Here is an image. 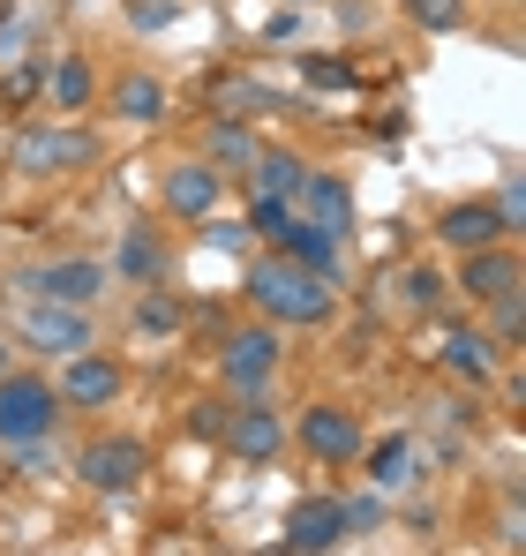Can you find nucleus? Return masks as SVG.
<instances>
[{"label":"nucleus","mask_w":526,"mask_h":556,"mask_svg":"<svg viewBox=\"0 0 526 556\" xmlns=\"http://www.w3.org/2000/svg\"><path fill=\"white\" fill-rule=\"evenodd\" d=\"M249 301L263 308V324H293V331H316V324H331V308H339V293H331V278L301 271V264H286V256H263L249 264Z\"/></svg>","instance_id":"obj_1"},{"label":"nucleus","mask_w":526,"mask_h":556,"mask_svg":"<svg viewBox=\"0 0 526 556\" xmlns=\"http://www.w3.org/2000/svg\"><path fill=\"white\" fill-rule=\"evenodd\" d=\"M53 421H61V391H53L46 376H15V369L0 376V444H8V452L53 437Z\"/></svg>","instance_id":"obj_2"},{"label":"nucleus","mask_w":526,"mask_h":556,"mask_svg":"<svg viewBox=\"0 0 526 556\" xmlns=\"http://www.w3.org/2000/svg\"><path fill=\"white\" fill-rule=\"evenodd\" d=\"M218 376H226V391L249 406L271 391V376H278V324H249V331H234L226 346H218Z\"/></svg>","instance_id":"obj_3"},{"label":"nucleus","mask_w":526,"mask_h":556,"mask_svg":"<svg viewBox=\"0 0 526 556\" xmlns=\"http://www.w3.org/2000/svg\"><path fill=\"white\" fill-rule=\"evenodd\" d=\"M15 331H23V346H38V354H84L90 346V308H68V301H23Z\"/></svg>","instance_id":"obj_4"},{"label":"nucleus","mask_w":526,"mask_h":556,"mask_svg":"<svg viewBox=\"0 0 526 556\" xmlns=\"http://www.w3.org/2000/svg\"><path fill=\"white\" fill-rule=\"evenodd\" d=\"M76 473H84L90 489H105V496H128V489L151 473V452H143L136 437H98V444H84Z\"/></svg>","instance_id":"obj_5"},{"label":"nucleus","mask_w":526,"mask_h":556,"mask_svg":"<svg viewBox=\"0 0 526 556\" xmlns=\"http://www.w3.org/2000/svg\"><path fill=\"white\" fill-rule=\"evenodd\" d=\"M293 437H301L324 466H353L361 452H368V437H361V421H353L347 406H309V414L293 421Z\"/></svg>","instance_id":"obj_6"},{"label":"nucleus","mask_w":526,"mask_h":556,"mask_svg":"<svg viewBox=\"0 0 526 556\" xmlns=\"http://www.w3.org/2000/svg\"><path fill=\"white\" fill-rule=\"evenodd\" d=\"M105 264H90V256H61V264H38V271H23V286L38 293V301H68V308H90L98 293H105Z\"/></svg>","instance_id":"obj_7"},{"label":"nucleus","mask_w":526,"mask_h":556,"mask_svg":"<svg viewBox=\"0 0 526 556\" xmlns=\"http://www.w3.org/2000/svg\"><path fill=\"white\" fill-rule=\"evenodd\" d=\"M53 391H61V406H113V399H121V362L84 346V354L61 362V383H53Z\"/></svg>","instance_id":"obj_8"},{"label":"nucleus","mask_w":526,"mask_h":556,"mask_svg":"<svg viewBox=\"0 0 526 556\" xmlns=\"http://www.w3.org/2000/svg\"><path fill=\"white\" fill-rule=\"evenodd\" d=\"M293 218L324 226L331 241H347L353 233V188L339 181V174H316V166H309V181H301V195H293Z\"/></svg>","instance_id":"obj_9"},{"label":"nucleus","mask_w":526,"mask_h":556,"mask_svg":"<svg viewBox=\"0 0 526 556\" xmlns=\"http://www.w3.org/2000/svg\"><path fill=\"white\" fill-rule=\"evenodd\" d=\"M339 542H347V511H339L331 496H301V504L286 511V549L324 556V549H339Z\"/></svg>","instance_id":"obj_10"},{"label":"nucleus","mask_w":526,"mask_h":556,"mask_svg":"<svg viewBox=\"0 0 526 556\" xmlns=\"http://www.w3.org/2000/svg\"><path fill=\"white\" fill-rule=\"evenodd\" d=\"M459 293H466V301H504V293H519V256H512L504 241L466 249V264H459Z\"/></svg>","instance_id":"obj_11"},{"label":"nucleus","mask_w":526,"mask_h":556,"mask_svg":"<svg viewBox=\"0 0 526 556\" xmlns=\"http://www.w3.org/2000/svg\"><path fill=\"white\" fill-rule=\"evenodd\" d=\"M218 444H226L234 459H271V452L286 444V421H278L263 399H249V406H234V414H226V437H218Z\"/></svg>","instance_id":"obj_12"},{"label":"nucleus","mask_w":526,"mask_h":556,"mask_svg":"<svg viewBox=\"0 0 526 556\" xmlns=\"http://www.w3.org/2000/svg\"><path fill=\"white\" fill-rule=\"evenodd\" d=\"M218 195H226V181H218L211 159H196V166H174V174H166V211H174V218H211Z\"/></svg>","instance_id":"obj_13"},{"label":"nucleus","mask_w":526,"mask_h":556,"mask_svg":"<svg viewBox=\"0 0 526 556\" xmlns=\"http://www.w3.org/2000/svg\"><path fill=\"white\" fill-rule=\"evenodd\" d=\"M437 241L466 256V249H489V241H512V233H504L497 203H451V211L437 218Z\"/></svg>","instance_id":"obj_14"},{"label":"nucleus","mask_w":526,"mask_h":556,"mask_svg":"<svg viewBox=\"0 0 526 556\" xmlns=\"http://www.w3.org/2000/svg\"><path fill=\"white\" fill-rule=\"evenodd\" d=\"M278 256H286V264H301V271H316V278H339V241H331L324 226H309V218H286Z\"/></svg>","instance_id":"obj_15"},{"label":"nucleus","mask_w":526,"mask_h":556,"mask_svg":"<svg viewBox=\"0 0 526 556\" xmlns=\"http://www.w3.org/2000/svg\"><path fill=\"white\" fill-rule=\"evenodd\" d=\"M443 369L459 376V383H489L497 376V339L489 331H466V324L443 331Z\"/></svg>","instance_id":"obj_16"},{"label":"nucleus","mask_w":526,"mask_h":556,"mask_svg":"<svg viewBox=\"0 0 526 556\" xmlns=\"http://www.w3.org/2000/svg\"><path fill=\"white\" fill-rule=\"evenodd\" d=\"M113 121H136V128L166 121V84L159 76H121L113 84Z\"/></svg>","instance_id":"obj_17"},{"label":"nucleus","mask_w":526,"mask_h":556,"mask_svg":"<svg viewBox=\"0 0 526 556\" xmlns=\"http://www.w3.org/2000/svg\"><path fill=\"white\" fill-rule=\"evenodd\" d=\"M90 91H98V76H90L84 53H68V61H46V98H53L61 113H84Z\"/></svg>","instance_id":"obj_18"},{"label":"nucleus","mask_w":526,"mask_h":556,"mask_svg":"<svg viewBox=\"0 0 526 556\" xmlns=\"http://www.w3.org/2000/svg\"><path fill=\"white\" fill-rule=\"evenodd\" d=\"M301 181H309V166H301L293 151H256V159H249V188H256V195H286V203H293Z\"/></svg>","instance_id":"obj_19"},{"label":"nucleus","mask_w":526,"mask_h":556,"mask_svg":"<svg viewBox=\"0 0 526 556\" xmlns=\"http://www.w3.org/2000/svg\"><path fill=\"white\" fill-rule=\"evenodd\" d=\"M406 466H414V444H406V437H384V444L368 452V481H376V489H406Z\"/></svg>","instance_id":"obj_20"},{"label":"nucleus","mask_w":526,"mask_h":556,"mask_svg":"<svg viewBox=\"0 0 526 556\" xmlns=\"http://www.w3.org/2000/svg\"><path fill=\"white\" fill-rule=\"evenodd\" d=\"M249 159H256V136H249L241 121H218V128H211V166H234V174H249Z\"/></svg>","instance_id":"obj_21"},{"label":"nucleus","mask_w":526,"mask_h":556,"mask_svg":"<svg viewBox=\"0 0 526 556\" xmlns=\"http://www.w3.org/2000/svg\"><path fill=\"white\" fill-rule=\"evenodd\" d=\"M113 271H121V278H159V271H166V249H159L151 233H128V249H121Z\"/></svg>","instance_id":"obj_22"},{"label":"nucleus","mask_w":526,"mask_h":556,"mask_svg":"<svg viewBox=\"0 0 526 556\" xmlns=\"http://www.w3.org/2000/svg\"><path fill=\"white\" fill-rule=\"evenodd\" d=\"M399 8H406L422 30H459V23H466V0H399Z\"/></svg>","instance_id":"obj_23"},{"label":"nucleus","mask_w":526,"mask_h":556,"mask_svg":"<svg viewBox=\"0 0 526 556\" xmlns=\"http://www.w3.org/2000/svg\"><path fill=\"white\" fill-rule=\"evenodd\" d=\"M399 301H406L414 316H422V308H437V301H443V278L437 271H399Z\"/></svg>","instance_id":"obj_24"},{"label":"nucleus","mask_w":526,"mask_h":556,"mask_svg":"<svg viewBox=\"0 0 526 556\" xmlns=\"http://www.w3.org/2000/svg\"><path fill=\"white\" fill-rule=\"evenodd\" d=\"M136 324H143L151 339H166V331H180V301H174V293H151V301L136 308Z\"/></svg>","instance_id":"obj_25"},{"label":"nucleus","mask_w":526,"mask_h":556,"mask_svg":"<svg viewBox=\"0 0 526 556\" xmlns=\"http://www.w3.org/2000/svg\"><path fill=\"white\" fill-rule=\"evenodd\" d=\"M286 218H293V203H286V195H256V211H249V226H256L263 241H278V233H286Z\"/></svg>","instance_id":"obj_26"},{"label":"nucleus","mask_w":526,"mask_h":556,"mask_svg":"<svg viewBox=\"0 0 526 556\" xmlns=\"http://www.w3.org/2000/svg\"><path fill=\"white\" fill-rule=\"evenodd\" d=\"M226 414H234V406H218V399H203V406H188V437H203V444H218V437H226Z\"/></svg>","instance_id":"obj_27"},{"label":"nucleus","mask_w":526,"mask_h":556,"mask_svg":"<svg viewBox=\"0 0 526 556\" xmlns=\"http://www.w3.org/2000/svg\"><path fill=\"white\" fill-rule=\"evenodd\" d=\"M309 84L316 91H353V68L347 61H309Z\"/></svg>","instance_id":"obj_28"},{"label":"nucleus","mask_w":526,"mask_h":556,"mask_svg":"<svg viewBox=\"0 0 526 556\" xmlns=\"http://www.w3.org/2000/svg\"><path fill=\"white\" fill-rule=\"evenodd\" d=\"M38 84H46V68H30V61H23V68H8V76H0V91H8V105H23V98L38 91Z\"/></svg>","instance_id":"obj_29"},{"label":"nucleus","mask_w":526,"mask_h":556,"mask_svg":"<svg viewBox=\"0 0 526 556\" xmlns=\"http://www.w3.org/2000/svg\"><path fill=\"white\" fill-rule=\"evenodd\" d=\"M497 308V339H519V324H526V293H504V301H489Z\"/></svg>","instance_id":"obj_30"},{"label":"nucleus","mask_w":526,"mask_h":556,"mask_svg":"<svg viewBox=\"0 0 526 556\" xmlns=\"http://www.w3.org/2000/svg\"><path fill=\"white\" fill-rule=\"evenodd\" d=\"M174 15H180V0H136V23H143V30H166Z\"/></svg>","instance_id":"obj_31"},{"label":"nucleus","mask_w":526,"mask_h":556,"mask_svg":"<svg viewBox=\"0 0 526 556\" xmlns=\"http://www.w3.org/2000/svg\"><path fill=\"white\" fill-rule=\"evenodd\" d=\"M339 511H347V534H368V527L384 519V504H376V496H361V504H339Z\"/></svg>","instance_id":"obj_32"},{"label":"nucleus","mask_w":526,"mask_h":556,"mask_svg":"<svg viewBox=\"0 0 526 556\" xmlns=\"http://www.w3.org/2000/svg\"><path fill=\"white\" fill-rule=\"evenodd\" d=\"M497 218H504V233H512V226L526 218V188H519V181H512L504 195H497Z\"/></svg>","instance_id":"obj_33"},{"label":"nucleus","mask_w":526,"mask_h":556,"mask_svg":"<svg viewBox=\"0 0 526 556\" xmlns=\"http://www.w3.org/2000/svg\"><path fill=\"white\" fill-rule=\"evenodd\" d=\"M293 30H301V8H278V15H271V23H263V38H271V46H286V38H293Z\"/></svg>","instance_id":"obj_34"},{"label":"nucleus","mask_w":526,"mask_h":556,"mask_svg":"<svg viewBox=\"0 0 526 556\" xmlns=\"http://www.w3.org/2000/svg\"><path fill=\"white\" fill-rule=\"evenodd\" d=\"M203 241H211V249H241V241H249V226H211Z\"/></svg>","instance_id":"obj_35"},{"label":"nucleus","mask_w":526,"mask_h":556,"mask_svg":"<svg viewBox=\"0 0 526 556\" xmlns=\"http://www.w3.org/2000/svg\"><path fill=\"white\" fill-rule=\"evenodd\" d=\"M0 376H8V339H0Z\"/></svg>","instance_id":"obj_36"},{"label":"nucleus","mask_w":526,"mask_h":556,"mask_svg":"<svg viewBox=\"0 0 526 556\" xmlns=\"http://www.w3.org/2000/svg\"><path fill=\"white\" fill-rule=\"evenodd\" d=\"M293 8H309V0H293Z\"/></svg>","instance_id":"obj_37"}]
</instances>
